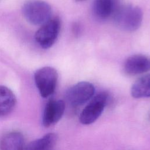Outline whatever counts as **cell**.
<instances>
[{"label":"cell","instance_id":"obj_1","mask_svg":"<svg viewBox=\"0 0 150 150\" xmlns=\"http://www.w3.org/2000/svg\"><path fill=\"white\" fill-rule=\"evenodd\" d=\"M112 18L115 25L120 29L132 32L141 25L143 13L138 6L132 5H120Z\"/></svg>","mask_w":150,"mask_h":150},{"label":"cell","instance_id":"obj_2","mask_svg":"<svg viewBox=\"0 0 150 150\" xmlns=\"http://www.w3.org/2000/svg\"><path fill=\"white\" fill-rule=\"evenodd\" d=\"M23 16L29 23L42 25L51 18L50 5L42 0H28L22 8Z\"/></svg>","mask_w":150,"mask_h":150},{"label":"cell","instance_id":"obj_3","mask_svg":"<svg viewBox=\"0 0 150 150\" xmlns=\"http://www.w3.org/2000/svg\"><path fill=\"white\" fill-rule=\"evenodd\" d=\"M34 80L40 96L43 98H47L52 95L56 90L58 73L52 67H43L35 71Z\"/></svg>","mask_w":150,"mask_h":150},{"label":"cell","instance_id":"obj_4","mask_svg":"<svg viewBox=\"0 0 150 150\" xmlns=\"http://www.w3.org/2000/svg\"><path fill=\"white\" fill-rule=\"evenodd\" d=\"M60 27V19L58 17L51 18L42 25L36 32L35 35L36 42L43 49L51 47L57 39Z\"/></svg>","mask_w":150,"mask_h":150},{"label":"cell","instance_id":"obj_5","mask_svg":"<svg viewBox=\"0 0 150 150\" xmlns=\"http://www.w3.org/2000/svg\"><path fill=\"white\" fill-rule=\"evenodd\" d=\"M95 88L93 84L88 81L79 82L67 89L66 99L72 107H79L88 101L93 97Z\"/></svg>","mask_w":150,"mask_h":150},{"label":"cell","instance_id":"obj_6","mask_svg":"<svg viewBox=\"0 0 150 150\" xmlns=\"http://www.w3.org/2000/svg\"><path fill=\"white\" fill-rule=\"evenodd\" d=\"M108 96L105 92L94 96L81 111L79 117L80 122L84 125H89L95 122L104 111Z\"/></svg>","mask_w":150,"mask_h":150},{"label":"cell","instance_id":"obj_7","mask_svg":"<svg viewBox=\"0 0 150 150\" xmlns=\"http://www.w3.org/2000/svg\"><path fill=\"white\" fill-rule=\"evenodd\" d=\"M66 104L62 100L51 99L45 105L43 115L42 124L45 127H51L56 124L62 117Z\"/></svg>","mask_w":150,"mask_h":150},{"label":"cell","instance_id":"obj_8","mask_svg":"<svg viewBox=\"0 0 150 150\" xmlns=\"http://www.w3.org/2000/svg\"><path fill=\"white\" fill-rule=\"evenodd\" d=\"M124 71L128 76H136L150 71V57L143 54L128 57L124 62Z\"/></svg>","mask_w":150,"mask_h":150},{"label":"cell","instance_id":"obj_9","mask_svg":"<svg viewBox=\"0 0 150 150\" xmlns=\"http://www.w3.org/2000/svg\"><path fill=\"white\" fill-rule=\"evenodd\" d=\"M120 6V0H94L93 14L98 21H106L113 17Z\"/></svg>","mask_w":150,"mask_h":150},{"label":"cell","instance_id":"obj_10","mask_svg":"<svg viewBox=\"0 0 150 150\" xmlns=\"http://www.w3.org/2000/svg\"><path fill=\"white\" fill-rule=\"evenodd\" d=\"M25 138L19 131H13L5 134L0 139V150H25Z\"/></svg>","mask_w":150,"mask_h":150},{"label":"cell","instance_id":"obj_11","mask_svg":"<svg viewBox=\"0 0 150 150\" xmlns=\"http://www.w3.org/2000/svg\"><path fill=\"white\" fill-rule=\"evenodd\" d=\"M16 104V98L13 91L6 86H0V117L11 113Z\"/></svg>","mask_w":150,"mask_h":150},{"label":"cell","instance_id":"obj_12","mask_svg":"<svg viewBox=\"0 0 150 150\" xmlns=\"http://www.w3.org/2000/svg\"><path fill=\"white\" fill-rule=\"evenodd\" d=\"M57 141V135L55 133L50 132L30 142L25 150H53Z\"/></svg>","mask_w":150,"mask_h":150},{"label":"cell","instance_id":"obj_13","mask_svg":"<svg viewBox=\"0 0 150 150\" xmlns=\"http://www.w3.org/2000/svg\"><path fill=\"white\" fill-rule=\"evenodd\" d=\"M131 94L136 98L150 97V73L141 76L135 81L132 86Z\"/></svg>","mask_w":150,"mask_h":150},{"label":"cell","instance_id":"obj_14","mask_svg":"<svg viewBox=\"0 0 150 150\" xmlns=\"http://www.w3.org/2000/svg\"><path fill=\"white\" fill-rule=\"evenodd\" d=\"M72 30H73V32L74 34V35L77 36L80 32V27L78 23H76L73 25Z\"/></svg>","mask_w":150,"mask_h":150},{"label":"cell","instance_id":"obj_15","mask_svg":"<svg viewBox=\"0 0 150 150\" xmlns=\"http://www.w3.org/2000/svg\"><path fill=\"white\" fill-rule=\"evenodd\" d=\"M75 1H77V2H82V1H84L85 0H75Z\"/></svg>","mask_w":150,"mask_h":150},{"label":"cell","instance_id":"obj_16","mask_svg":"<svg viewBox=\"0 0 150 150\" xmlns=\"http://www.w3.org/2000/svg\"><path fill=\"white\" fill-rule=\"evenodd\" d=\"M149 120H150V114H149Z\"/></svg>","mask_w":150,"mask_h":150}]
</instances>
